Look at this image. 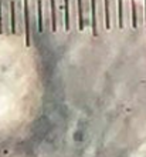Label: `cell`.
Returning <instances> with one entry per match:
<instances>
[{
    "label": "cell",
    "instance_id": "1",
    "mask_svg": "<svg viewBox=\"0 0 146 157\" xmlns=\"http://www.w3.org/2000/svg\"><path fill=\"white\" fill-rule=\"evenodd\" d=\"M91 26H92V34L97 37V0H91Z\"/></svg>",
    "mask_w": 146,
    "mask_h": 157
},
{
    "label": "cell",
    "instance_id": "2",
    "mask_svg": "<svg viewBox=\"0 0 146 157\" xmlns=\"http://www.w3.org/2000/svg\"><path fill=\"white\" fill-rule=\"evenodd\" d=\"M24 16H26V46H30V14H29V0H24Z\"/></svg>",
    "mask_w": 146,
    "mask_h": 157
},
{
    "label": "cell",
    "instance_id": "3",
    "mask_svg": "<svg viewBox=\"0 0 146 157\" xmlns=\"http://www.w3.org/2000/svg\"><path fill=\"white\" fill-rule=\"evenodd\" d=\"M10 30L13 34H16V7L14 2H10Z\"/></svg>",
    "mask_w": 146,
    "mask_h": 157
},
{
    "label": "cell",
    "instance_id": "4",
    "mask_svg": "<svg viewBox=\"0 0 146 157\" xmlns=\"http://www.w3.org/2000/svg\"><path fill=\"white\" fill-rule=\"evenodd\" d=\"M85 21H84V9H82V0H78V29L84 30Z\"/></svg>",
    "mask_w": 146,
    "mask_h": 157
},
{
    "label": "cell",
    "instance_id": "5",
    "mask_svg": "<svg viewBox=\"0 0 146 157\" xmlns=\"http://www.w3.org/2000/svg\"><path fill=\"white\" fill-rule=\"evenodd\" d=\"M50 6H51V25H53V32H57V13H55V0H50Z\"/></svg>",
    "mask_w": 146,
    "mask_h": 157
},
{
    "label": "cell",
    "instance_id": "6",
    "mask_svg": "<svg viewBox=\"0 0 146 157\" xmlns=\"http://www.w3.org/2000/svg\"><path fill=\"white\" fill-rule=\"evenodd\" d=\"M64 19L65 30L69 32V0H64Z\"/></svg>",
    "mask_w": 146,
    "mask_h": 157
},
{
    "label": "cell",
    "instance_id": "7",
    "mask_svg": "<svg viewBox=\"0 0 146 157\" xmlns=\"http://www.w3.org/2000/svg\"><path fill=\"white\" fill-rule=\"evenodd\" d=\"M38 6V32H43V0H37Z\"/></svg>",
    "mask_w": 146,
    "mask_h": 157
},
{
    "label": "cell",
    "instance_id": "8",
    "mask_svg": "<svg viewBox=\"0 0 146 157\" xmlns=\"http://www.w3.org/2000/svg\"><path fill=\"white\" fill-rule=\"evenodd\" d=\"M105 2V27L109 29L111 23H109V0H104Z\"/></svg>",
    "mask_w": 146,
    "mask_h": 157
},
{
    "label": "cell",
    "instance_id": "9",
    "mask_svg": "<svg viewBox=\"0 0 146 157\" xmlns=\"http://www.w3.org/2000/svg\"><path fill=\"white\" fill-rule=\"evenodd\" d=\"M118 20H119V27H123V10H122V0H118Z\"/></svg>",
    "mask_w": 146,
    "mask_h": 157
},
{
    "label": "cell",
    "instance_id": "10",
    "mask_svg": "<svg viewBox=\"0 0 146 157\" xmlns=\"http://www.w3.org/2000/svg\"><path fill=\"white\" fill-rule=\"evenodd\" d=\"M130 3H132V25L134 27L138 26V21H136V4H135V0H130Z\"/></svg>",
    "mask_w": 146,
    "mask_h": 157
},
{
    "label": "cell",
    "instance_id": "11",
    "mask_svg": "<svg viewBox=\"0 0 146 157\" xmlns=\"http://www.w3.org/2000/svg\"><path fill=\"white\" fill-rule=\"evenodd\" d=\"M3 33V21H2V2H0V34Z\"/></svg>",
    "mask_w": 146,
    "mask_h": 157
}]
</instances>
